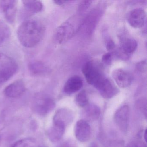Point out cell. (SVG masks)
Wrapping results in <instances>:
<instances>
[{
    "instance_id": "cell-13",
    "label": "cell",
    "mask_w": 147,
    "mask_h": 147,
    "mask_svg": "<svg viewBox=\"0 0 147 147\" xmlns=\"http://www.w3.org/2000/svg\"><path fill=\"white\" fill-rule=\"evenodd\" d=\"M97 89L101 96L106 99L113 98L119 92L118 89L114 83L106 78Z\"/></svg>"
},
{
    "instance_id": "cell-16",
    "label": "cell",
    "mask_w": 147,
    "mask_h": 147,
    "mask_svg": "<svg viewBox=\"0 0 147 147\" xmlns=\"http://www.w3.org/2000/svg\"><path fill=\"white\" fill-rule=\"evenodd\" d=\"M74 118V114L71 111L66 108H61L56 113L53 118V121L61 122L67 126L72 123Z\"/></svg>"
},
{
    "instance_id": "cell-11",
    "label": "cell",
    "mask_w": 147,
    "mask_h": 147,
    "mask_svg": "<svg viewBox=\"0 0 147 147\" xmlns=\"http://www.w3.org/2000/svg\"><path fill=\"white\" fill-rule=\"evenodd\" d=\"M25 90V85L24 81L19 79L7 86L5 88L4 93L7 97L15 98L21 96Z\"/></svg>"
},
{
    "instance_id": "cell-31",
    "label": "cell",
    "mask_w": 147,
    "mask_h": 147,
    "mask_svg": "<svg viewBox=\"0 0 147 147\" xmlns=\"http://www.w3.org/2000/svg\"><path fill=\"white\" fill-rule=\"evenodd\" d=\"M38 147H42V146H38Z\"/></svg>"
},
{
    "instance_id": "cell-26",
    "label": "cell",
    "mask_w": 147,
    "mask_h": 147,
    "mask_svg": "<svg viewBox=\"0 0 147 147\" xmlns=\"http://www.w3.org/2000/svg\"><path fill=\"white\" fill-rule=\"evenodd\" d=\"M112 55L110 53L105 54L102 57V61L106 64H109L111 62Z\"/></svg>"
},
{
    "instance_id": "cell-3",
    "label": "cell",
    "mask_w": 147,
    "mask_h": 147,
    "mask_svg": "<svg viewBox=\"0 0 147 147\" xmlns=\"http://www.w3.org/2000/svg\"><path fill=\"white\" fill-rule=\"evenodd\" d=\"M82 72L88 83L96 89L105 78L98 65L92 61L84 65Z\"/></svg>"
},
{
    "instance_id": "cell-5",
    "label": "cell",
    "mask_w": 147,
    "mask_h": 147,
    "mask_svg": "<svg viewBox=\"0 0 147 147\" xmlns=\"http://www.w3.org/2000/svg\"><path fill=\"white\" fill-rule=\"evenodd\" d=\"M18 1L14 0H1L0 14L11 24L15 21L17 14Z\"/></svg>"
},
{
    "instance_id": "cell-24",
    "label": "cell",
    "mask_w": 147,
    "mask_h": 147,
    "mask_svg": "<svg viewBox=\"0 0 147 147\" xmlns=\"http://www.w3.org/2000/svg\"><path fill=\"white\" fill-rule=\"evenodd\" d=\"M137 69L139 72L144 73L147 70V61L146 60H144L138 63L136 65Z\"/></svg>"
},
{
    "instance_id": "cell-18",
    "label": "cell",
    "mask_w": 147,
    "mask_h": 147,
    "mask_svg": "<svg viewBox=\"0 0 147 147\" xmlns=\"http://www.w3.org/2000/svg\"><path fill=\"white\" fill-rule=\"evenodd\" d=\"M137 42L132 38H125L121 44V50L126 55L131 54L136 49Z\"/></svg>"
},
{
    "instance_id": "cell-8",
    "label": "cell",
    "mask_w": 147,
    "mask_h": 147,
    "mask_svg": "<svg viewBox=\"0 0 147 147\" xmlns=\"http://www.w3.org/2000/svg\"><path fill=\"white\" fill-rule=\"evenodd\" d=\"M112 77L119 87L125 88L130 86L133 80L132 76L124 69H117L112 72Z\"/></svg>"
},
{
    "instance_id": "cell-28",
    "label": "cell",
    "mask_w": 147,
    "mask_h": 147,
    "mask_svg": "<svg viewBox=\"0 0 147 147\" xmlns=\"http://www.w3.org/2000/svg\"><path fill=\"white\" fill-rule=\"evenodd\" d=\"M54 2L57 5H61L64 4L67 1H58V0H57V1H54Z\"/></svg>"
},
{
    "instance_id": "cell-29",
    "label": "cell",
    "mask_w": 147,
    "mask_h": 147,
    "mask_svg": "<svg viewBox=\"0 0 147 147\" xmlns=\"http://www.w3.org/2000/svg\"><path fill=\"white\" fill-rule=\"evenodd\" d=\"M88 147H99L98 146V144H96L95 143H92L90 145H89Z\"/></svg>"
},
{
    "instance_id": "cell-6",
    "label": "cell",
    "mask_w": 147,
    "mask_h": 147,
    "mask_svg": "<svg viewBox=\"0 0 147 147\" xmlns=\"http://www.w3.org/2000/svg\"><path fill=\"white\" fill-rule=\"evenodd\" d=\"M129 109L127 105L119 108L115 113L114 120L116 124L122 132L126 133L129 125Z\"/></svg>"
},
{
    "instance_id": "cell-20",
    "label": "cell",
    "mask_w": 147,
    "mask_h": 147,
    "mask_svg": "<svg viewBox=\"0 0 147 147\" xmlns=\"http://www.w3.org/2000/svg\"><path fill=\"white\" fill-rule=\"evenodd\" d=\"M76 104L81 107H85L88 104V98L85 91H82L77 94L75 98Z\"/></svg>"
},
{
    "instance_id": "cell-25",
    "label": "cell",
    "mask_w": 147,
    "mask_h": 147,
    "mask_svg": "<svg viewBox=\"0 0 147 147\" xmlns=\"http://www.w3.org/2000/svg\"><path fill=\"white\" fill-rule=\"evenodd\" d=\"M57 147H77V145L73 140H67L62 143Z\"/></svg>"
},
{
    "instance_id": "cell-17",
    "label": "cell",
    "mask_w": 147,
    "mask_h": 147,
    "mask_svg": "<svg viewBox=\"0 0 147 147\" xmlns=\"http://www.w3.org/2000/svg\"><path fill=\"white\" fill-rule=\"evenodd\" d=\"M100 112V108L98 106L93 104H88L85 107L83 116L88 120L94 121L98 118Z\"/></svg>"
},
{
    "instance_id": "cell-19",
    "label": "cell",
    "mask_w": 147,
    "mask_h": 147,
    "mask_svg": "<svg viewBox=\"0 0 147 147\" xmlns=\"http://www.w3.org/2000/svg\"><path fill=\"white\" fill-rule=\"evenodd\" d=\"M11 30L9 26L0 20V45L5 43L11 36Z\"/></svg>"
},
{
    "instance_id": "cell-23",
    "label": "cell",
    "mask_w": 147,
    "mask_h": 147,
    "mask_svg": "<svg viewBox=\"0 0 147 147\" xmlns=\"http://www.w3.org/2000/svg\"><path fill=\"white\" fill-rule=\"evenodd\" d=\"M127 147H147V145L143 141L135 140L130 142L127 145Z\"/></svg>"
},
{
    "instance_id": "cell-9",
    "label": "cell",
    "mask_w": 147,
    "mask_h": 147,
    "mask_svg": "<svg viewBox=\"0 0 147 147\" xmlns=\"http://www.w3.org/2000/svg\"><path fill=\"white\" fill-rule=\"evenodd\" d=\"M23 8L21 16L27 18L32 15L40 12L43 9L42 3L38 1H23Z\"/></svg>"
},
{
    "instance_id": "cell-30",
    "label": "cell",
    "mask_w": 147,
    "mask_h": 147,
    "mask_svg": "<svg viewBox=\"0 0 147 147\" xmlns=\"http://www.w3.org/2000/svg\"><path fill=\"white\" fill-rule=\"evenodd\" d=\"M146 134H147V131H146V129L145 130V131H144V139H145V141H146Z\"/></svg>"
},
{
    "instance_id": "cell-22",
    "label": "cell",
    "mask_w": 147,
    "mask_h": 147,
    "mask_svg": "<svg viewBox=\"0 0 147 147\" xmlns=\"http://www.w3.org/2000/svg\"><path fill=\"white\" fill-rule=\"evenodd\" d=\"M45 67L42 63L36 62L30 66L31 72L34 74H39L44 72Z\"/></svg>"
},
{
    "instance_id": "cell-7",
    "label": "cell",
    "mask_w": 147,
    "mask_h": 147,
    "mask_svg": "<svg viewBox=\"0 0 147 147\" xmlns=\"http://www.w3.org/2000/svg\"><path fill=\"white\" fill-rule=\"evenodd\" d=\"M91 128L89 124L84 119L77 121L75 128L76 137L80 142H84L91 138Z\"/></svg>"
},
{
    "instance_id": "cell-2",
    "label": "cell",
    "mask_w": 147,
    "mask_h": 147,
    "mask_svg": "<svg viewBox=\"0 0 147 147\" xmlns=\"http://www.w3.org/2000/svg\"><path fill=\"white\" fill-rule=\"evenodd\" d=\"M18 69V64L13 58L0 52V84L9 80Z\"/></svg>"
},
{
    "instance_id": "cell-14",
    "label": "cell",
    "mask_w": 147,
    "mask_h": 147,
    "mask_svg": "<svg viewBox=\"0 0 147 147\" xmlns=\"http://www.w3.org/2000/svg\"><path fill=\"white\" fill-rule=\"evenodd\" d=\"M55 104L53 100L49 98H40L35 105V110L41 116H45L53 110Z\"/></svg>"
},
{
    "instance_id": "cell-15",
    "label": "cell",
    "mask_w": 147,
    "mask_h": 147,
    "mask_svg": "<svg viewBox=\"0 0 147 147\" xmlns=\"http://www.w3.org/2000/svg\"><path fill=\"white\" fill-rule=\"evenodd\" d=\"M83 83V80L80 76H72L66 82L63 88V91L67 94L74 93L82 88Z\"/></svg>"
},
{
    "instance_id": "cell-21",
    "label": "cell",
    "mask_w": 147,
    "mask_h": 147,
    "mask_svg": "<svg viewBox=\"0 0 147 147\" xmlns=\"http://www.w3.org/2000/svg\"><path fill=\"white\" fill-rule=\"evenodd\" d=\"M36 142L32 138H25L15 143L11 147H38Z\"/></svg>"
},
{
    "instance_id": "cell-12",
    "label": "cell",
    "mask_w": 147,
    "mask_h": 147,
    "mask_svg": "<svg viewBox=\"0 0 147 147\" xmlns=\"http://www.w3.org/2000/svg\"><path fill=\"white\" fill-rule=\"evenodd\" d=\"M66 125L59 121H53V125L48 130L47 134L49 139L52 142L60 141L65 132Z\"/></svg>"
},
{
    "instance_id": "cell-27",
    "label": "cell",
    "mask_w": 147,
    "mask_h": 147,
    "mask_svg": "<svg viewBox=\"0 0 147 147\" xmlns=\"http://www.w3.org/2000/svg\"><path fill=\"white\" fill-rule=\"evenodd\" d=\"M115 47V45L112 40H110L108 41L106 45V48L107 50L110 51L112 50Z\"/></svg>"
},
{
    "instance_id": "cell-10",
    "label": "cell",
    "mask_w": 147,
    "mask_h": 147,
    "mask_svg": "<svg viewBox=\"0 0 147 147\" xmlns=\"http://www.w3.org/2000/svg\"><path fill=\"white\" fill-rule=\"evenodd\" d=\"M146 13L142 8H136L130 12L128 17L129 24L134 28L142 27L146 19Z\"/></svg>"
},
{
    "instance_id": "cell-1",
    "label": "cell",
    "mask_w": 147,
    "mask_h": 147,
    "mask_svg": "<svg viewBox=\"0 0 147 147\" xmlns=\"http://www.w3.org/2000/svg\"><path fill=\"white\" fill-rule=\"evenodd\" d=\"M45 32V26L41 20L28 19L18 28L17 36L22 45L26 48H33L42 41Z\"/></svg>"
},
{
    "instance_id": "cell-4",
    "label": "cell",
    "mask_w": 147,
    "mask_h": 147,
    "mask_svg": "<svg viewBox=\"0 0 147 147\" xmlns=\"http://www.w3.org/2000/svg\"><path fill=\"white\" fill-rule=\"evenodd\" d=\"M74 19L66 21L57 27L54 34V39L58 44L67 42L74 34L77 27L74 25Z\"/></svg>"
}]
</instances>
